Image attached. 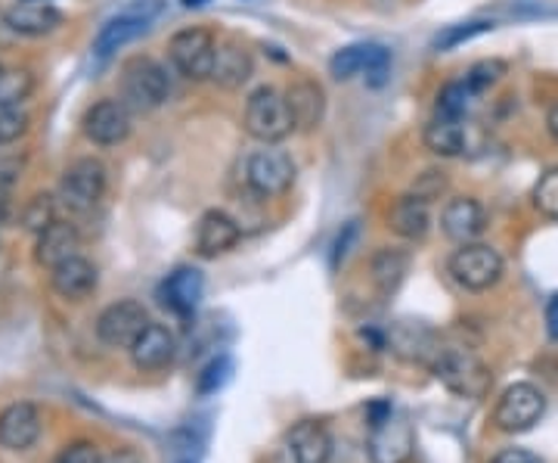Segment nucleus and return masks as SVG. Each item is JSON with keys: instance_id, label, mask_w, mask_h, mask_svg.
<instances>
[{"instance_id": "nucleus-1", "label": "nucleus", "mask_w": 558, "mask_h": 463, "mask_svg": "<svg viewBox=\"0 0 558 463\" xmlns=\"http://www.w3.org/2000/svg\"><path fill=\"white\" fill-rule=\"evenodd\" d=\"M432 374L459 399H484L494 386V374L475 352L459 345H441L432 358Z\"/></svg>"}, {"instance_id": "nucleus-2", "label": "nucleus", "mask_w": 558, "mask_h": 463, "mask_svg": "<svg viewBox=\"0 0 558 463\" xmlns=\"http://www.w3.org/2000/svg\"><path fill=\"white\" fill-rule=\"evenodd\" d=\"M243 127H246L248 137H255L258 144H283L295 131L286 94H280L273 87H258L248 97L246 112H243Z\"/></svg>"}, {"instance_id": "nucleus-3", "label": "nucleus", "mask_w": 558, "mask_h": 463, "mask_svg": "<svg viewBox=\"0 0 558 463\" xmlns=\"http://www.w3.org/2000/svg\"><path fill=\"white\" fill-rule=\"evenodd\" d=\"M171 85L168 72L149 57H134L122 69V103L134 112H152L165 103Z\"/></svg>"}, {"instance_id": "nucleus-4", "label": "nucleus", "mask_w": 558, "mask_h": 463, "mask_svg": "<svg viewBox=\"0 0 558 463\" xmlns=\"http://www.w3.org/2000/svg\"><path fill=\"white\" fill-rule=\"evenodd\" d=\"M243 181L261 199L283 196L295 184V162H292L289 153L276 149V144H264V149H255L246 159Z\"/></svg>"}, {"instance_id": "nucleus-5", "label": "nucleus", "mask_w": 558, "mask_h": 463, "mask_svg": "<svg viewBox=\"0 0 558 463\" xmlns=\"http://www.w3.org/2000/svg\"><path fill=\"white\" fill-rule=\"evenodd\" d=\"M447 271H450V277L462 290L484 293V290H491V287L499 283L506 265H503V255L496 253L494 246H487V243H462L450 255Z\"/></svg>"}, {"instance_id": "nucleus-6", "label": "nucleus", "mask_w": 558, "mask_h": 463, "mask_svg": "<svg viewBox=\"0 0 558 463\" xmlns=\"http://www.w3.org/2000/svg\"><path fill=\"white\" fill-rule=\"evenodd\" d=\"M392 72V53L382 44H348L335 50L330 60V75L335 82H351L357 75L370 87H382Z\"/></svg>"}, {"instance_id": "nucleus-7", "label": "nucleus", "mask_w": 558, "mask_h": 463, "mask_svg": "<svg viewBox=\"0 0 558 463\" xmlns=\"http://www.w3.org/2000/svg\"><path fill=\"white\" fill-rule=\"evenodd\" d=\"M214 50L218 41L214 35L202 28V25H193V28H181L171 41H168V57L174 69L189 78V82H206L211 78V65H214Z\"/></svg>"}, {"instance_id": "nucleus-8", "label": "nucleus", "mask_w": 558, "mask_h": 463, "mask_svg": "<svg viewBox=\"0 0 558 463\" xmlns=\"http://www.w3.org/2000/svg\"><path fill=\"white\" fill-rule=\"evenodd\" d=\"M106 193V166L100 159H78L62 171L60 199L75 215H87L100 206Z\"/></svg>"}, {"instance_id": "nucleus-9", "label": "nucleus", "mask_w": 558, "mask_h": 463, "mask_svg": "<svg viewBox=\"0 0 558 463\" xmlns=\"http://www.w3.org/2000/svg\"><path fill=\"white\" fill-rule=\"evenodd\" d=\"M546 414V395L531 382H516L496 401L494 423L503 432H528Z\"/></svg>"}, {"instance_id": "nucleus-10", "label": "nucleus", "mask_w": 558, "mask_h": 463, "mask_svg": "<svg viewBox=\"0 0 558 463\" xmlns=\"http://www.w3.org/2000/svg\"><path fill=\"white\" fill-rule=\"evenodd\" d=\"M146 327H149V315L144 305L134 298H122V302H112L103 315L97 317V339L109 349H131Z\"/></svg>"}, {"instance_id": "nucleus-11", "label": "nucleus", "mask_w": 558, "mask_h": 463, "mask_svg": "<svg viewBox=\"0 0 558 463\" xmlns=\"http://www.w3.org/2000/svg\"><path fill=\"white\" fill-rule=\"evenodd\" d=\"M416 436L407 417L388 414L385 421L372 423L370 439H367V454L370 463H407L413 458Z\"/></svg>"}, {"instance_id": "nucleus-12", "label": "nucleus", "mask_w": 558, "mask_h": 463, "mask_svg": "<svg viewBox=\"0 0 558 463\" xmlns=\"http://www.w3.org/2000/svg\"><path fill=\"white\" fill-rule=\"evenodd\" d=\"M84 134L97 147H119L131 134V109L122 100H100L84 112Z\"/></svg>"}, {"instance_id": "nucleus-13", "label": "nucleus", "mask_w": 558, "mask_h": 463, "mask_svg": "<svg viewBox=\"0 0 558 463\" xmlns=\"http://www.w3.org/2000/svg\"><path fill=\"white\" fill-rule=\"evenodd\" d=\"M41 436V414L35 404L16 401L0 411V444L7 451H25Z\"/></svg>"}, {"instance_id": "nucleus-14", "label": "nucleus", "mask_w": 558, "mask_h": 463, "mask_svg": "<svg viewBox=\"0 0 558 463\" xmlns=\"http://www.w3.org/2000/svg\"><path fill=\"white\" fill-rule=\"evenodd\" d=\"M441 228L444 233L456 240L459 246L462 243H475L478 236L487 228V215H484V206L478 203L475 196H456L450 199L444 211H441Z\"/></svg>"}, {"instance_id": "nucleus-15", "label": "nucleus", "mask_w": 558, "mask_h": 463, "mask_svg": "<svg viewBox=\"0 0 558 463\" xmlns=\"http://www.w3.org/2000/svg\"><path fill=\"white\" fill-rule=\"evenodd\" d=\"M243 236V228L236 218H230L227 211L211 209L202 215L199 228H196V253L202 258H218L227 255Z\"/></svg>"}, {"instance_id": "nucleus-16", "label": "nucleus", "mask_w": 558, "mask_h": 463, "mask_svg": "<svg viewBox=\"0 0 558 463\" xmlns=\"http://www.w3.org/2000/svg\"><path fill=\"white\" fill-rule=\"evenodd\" d=\"M127 352H131V361H134L140 370L156 374V370L171 367V361L177 355V339H174V333H171L168 327H162V324H149Z\"/></svg>"}, {"instance_id": "nucleus-17", "label": "nucleus", "mask_w": 558, "mask_h": 463, "mask_svg": "<svg viewBox=\"0 0 558 463\" xmlns=\"http://www.w3.org/2000/svg\"><path fill=\"white\" fill-rule=\"evenodd\" d=\"M97 265L87 261L82 255H72L69 261H62L53 268L50 275V283H53V293L65 298V302H84L90 298L94 290H97Z\"/></svg>"}, {"instance_id": "nucleus-18", "label": "nucleus", "mask_w": 558, "mask_h": 463, "mask_svg": "<svg viewBox=\"0 0 558 463\" xmlns=\"http://www.w3.org/2000/svg\"><path fill=\"white\" fill-rule=\"evenodd\" d=\"M286 103H289L295 131H313L326 119V90L310 78L292 82L286 90Z\"/></svg>"}, {"instance_id": "nucleus-19", "label": "nucleus", "mask_w": 558, "mask_h": 463, "mask_svg": "<svg viewBox=\"0 0 558 463\" xmlns=\"http://www.w3.org/2000/svg\"><path fill=\"white\" fill-rule=\"evenodd\" d=\"M255 75V60L239 41H218L214 65H211V82L224 90L243 87Z\"/></svg>"}, {"instance_id": "nucleus-20", "label": "nucleus", "mask_w": 558, "mask_h": 463, "mask_svg": "<svg viewBox=\"0 0 558 463\" xmlns=\"http://www.w3.org/2000/svg\"><path fill=\"white\" fill-rule=\"evenodd\" d=\"M289 454L295 463H330V429L317 421H298L289 429Z\"/></svg>"}, {"instance_id": "nucleus-21", "label": "nucleus", "mask_w": 558, "mask_h": 463, "mask_svg": "<svg viewBox=\"0 0 558 463\" xmlns=\"http://www.w3.org/2000/svg\"><path fill=\"white\" fill-rule=\"evenodd\" d=\"M7 16L20 38H41L62 25V13L47 0H20L13 10H7Z\"/></svg>"}, {"instance_id": "nucleus-22", "label": "nucleus", "mask_w": 558, "mask_h": 463, "mask_svg": "<svg viewBox=\"0 0 558 463\" xmlns=\"http://www.w3.org/2000/svg\"><path fill=\"white\" fill-rule=\"evenodd\" d=\"M78 231L75 224L69 221H53L50 228H44L38 233V243H35V261L44 265V268H57L62 261H69L72 255H78Z\"/></svg>"}, {"instance_id": "nucleus-23", "label": "nucleus", "mask_w": 558, "mask_h": 463, "mask_svg": "<svg viewBox=\"0 0 558 463\" xmlns=\"http://www.w3.org/2000/svg\"><path fill=\"white\" fill-rule=\"evenodd\" d=\"M202 293H206V280L196 268H177L174 275L168 277L165 287H162V302L174 315L189 317L199 302H202Z\"/></svg>"}, {"instance_id": "nucleus-24", "label": "nucleus", "mask_w": 558, "mask_h": 463, "mask_svg": "<svg viewBox=\"0 0 558 463\" xmlns=\"http://www.w3.org/2000/svg\"><path fill=\"white\" fill-rule=\"evenodd\" d=\"M388 224L397 236L404 240H425V233L432 231V211H429V203L416 199V196H400L394 203L392 215H388Z\"/></svg>"}, {"instance_id": "nucleus-25", "label": "nucleus", "mask_w": 558, "mask_h": 463, "mask_svg": "<svg viewBox=\"0 0 558 463\" xmlns=\"http://www.w3.org/2000/svg\"><path fill=\"white\" fill-rule=\"evenodd\" d=\"M372 283H375V290L382 298H392L397 290H400V283L407 280L410 275V255L404 253V249H379V253L372 255Z\"/></svg>"}, {"instance_id": "nucleus-26", "label": "nucleus", "mask_w": 558, "mask_h": 463, "mask_svg": "<svg viewBox=\"0 0 558 463\" xmlns=\"http://www.w3.org/2000/svg\"><path fill=\"white\" fill-rule=\"evenodd\" d=\"M146 25L149 22L140 20V16H134L131 10H124V13H119L115 20H109L100 28V35L94 38V53L97 57H112L115 50H122V47H127L131 41H137L140 35L146 32Z\"/></svg>"}, {"instance_id": "nucleus-27", "label": "nucleus", "mask_w": 558, "mask_h": 463, "mask_svg": "<svg viewBox=\"0 0 558 463\" xmlns=\"http://www.w3.org/2000/svg\"><path fill=\"white\" fill-rule=\"evenodd\" d=\"M422 141L441 159L459 156L466 149V127H462V119H441V115H434L432 122L425 125V131H422Z\"/></svg>"}, {"instance_id": "nucleus-28", "label": "nucleus", "mask_w": 558, "mask_h": 463, "mask_svg": "<svg viewBox=\"0 0 558 463\" xmlns=\"http://www.w3.org/2000/svg\"><path fill=\"white\" fill-rule=\"evenodd\" d=\"M392 345L397 355L413 361H425V364H432L434 352L441 349V345L434 342L432 330H425V327H419V324H397L392 330Z\"/></svg>"}, {"instance_id": "nucleus-29", "label": "nucleus", "mask_w": 558, "mask_h": 463, "mask_svg": "<svg viewBox=\"0 0 558 463\" xmlns=\"http://www.w3.org/2000/svg\"><path fill=\"white\" fill-rule=\"evenodd\" d=\"M35 90L32 69H3L0 72V109H20Z\"/></svg>"}, {"instance_id": "nucleus-30", "label": "nucleus", "mask_w": 558, "mask_h": 463, "mask_svg": "<svg viewBox=\"0 0 558 463\" xmlns=\"http://www.w3.org/2000/svg\"><path fill=\"white\" fill-rule=\"evenodd\" d=\"M472 103V87L466 82H450L447 87H441L437 94V103H434V115L441 119H462L469 112Z\"/></svg>"}, {"instance_id": "nucleus-31", "label": "nucleus", "mask_w": 558, "mask_h": 463, "mask_svg": "<svg viewBox=\"0 0 558 463\" xmlns=\"http://www.w3.org/2000/svg\"><path fill=\"white\" fill-rule=\"evenodd\" d=\"M57 221V206L50 193H35L25 209H22V228L32 233H41L44 228H50Z\"/></svg>"}, {"instance_id": "nucleus-32", "label": "nucleus", "mask_w": 558, "mask_h": 463, "mask_svg": "<svg viewBox=\"0 0 558 463\" xmlns=\"http://www.w3.org/2000/svg\"><path fill=\"white\" fill-rule=\"evenodd\" d=\"M494 28V22H466V25H450V28H444L437 38H434V50H454L459 44L472 41L478 35H484V32H491Z\"/></svg>"}, {"instance_id": "nucleus-33", "label": "nucleus", "mask_w": 558, "mask_h": 463, "mask_svg": "<svg viewBox=\"0 0 558 463\" xmlns=\"http://www.w3.org/2000/svg\"><path fill=\"white\" fill-rule=\"evenodd\" d=\"M534 206H537L546 218L558 221V169H549L534 187Z\"/></svg>"}, {"instance_id": "nucleus-34", "label": "nucleus", "mask_w": 558, "mask_h": 463, "mask_svg": "<svg viewBox=\"0 0 558 463\" xmlns=\"http://www.w3.org/2000/svg\"><path fill=\"white\" fill-rule=\"evenodd\" d=\"M230 377H233V361H230L227 355L214 358L206 370H202V377H199V395H214V392H221L230 382Z\"/></svg>"}, {"instance_id": "nucleus-35", "label": "nucleus", "mask_w": 558, "mask_h": 463, "mask_svg": "<svg viewBox=\"0 0 558 463\" xmlns=\"http://www.w3.org/2000/svg\"><path fill=\"white\" fill-rule=\"evenodd\" d=\"M503 75H506V63H503V60H481V63H475L469 69L466 85L472 87V94H481V90L494 87Z\"/></svg>"}, {"instance_id": "nucleus-36", "label": "nucleus", "mask_w": 558, "mask_h": 463, "mask_svg": "<svg viewBox=\"0 0 558 463\" xmlns=\"http://www.w3.org/2000/svg\"><path fill=\"white\" fill-rule=\"evenodd\" d=\"M444 190H447V174L441 169H429L416 178L413 187H410V196H416V199H422V203L432 206L434 199L444 196Z\"/></svg>"}, {"instance_id": "nucleus-37", "label": "nucleus", "mask_w": 558, "mask_h": 463, "mask_svg": "<svg viewBox=\"0 0 558 463\" xmlns=\"http://www.w3.org/2000/svg\"><path fill=\"white\" fill-rule=\"evenodd\" d=\"M28 131V115L20 109H0V144H13Z\"/></svg>"}, {"instance_id": "nucleus-38", "label": "nucleus", "mask_w": 558, "mask_h": 463, "mask_svg": "<svg viewBox=\"0 0 558 463\" xmlns=\"http://www.w3.org/2000/svg\"><path fill=\"white\" fill-rule=\"evenodd\" d=\"M103 461V454H100V448L94 442H72L65 451H62L57 463H100Z\"/></svg>"}, {"instance_id": "nucleus-39", "label": "nucleus", "mask_w": 558, "mask_h": 463, "mask_svg": "<svg viewBox=\"0 0 558 463\" xmlns=\"http://www.w3.org/2000/svg\"><path fill=\"white\" fill-rule=\"evenodd\" d=\"M127 10H131L134 16H140V20L152 22L156 16H162V10H165V0H134Z\"/></svg>"}, {"instance_id": "nucleus-40", "label": "nucleus", "mask_w": 558, "mask_h": 463, "mask_svg": "<svg viewBox=\"0 0 558 463\" xmlns=\"http://www.w3.org/2000/svg\"><path fill=\"white\" fill-rule=\"evenodd\" d=\"M491 463H543L537 454H531V451H524V448H509V451H503V454H496Z\"/></svg>"}, {"instance_id": "nucleus-41", "label": "nucleus", "mask_w": 558, "mask_h": 463, "mask_svg": "<svg viewBox=\"0 0 558 463\" xmlns=\"http://www.w3.org/2000/svg\"><path fill=\"white\" fill-rule=\"evenodd\" d=\"M16 41H20V35H16V28H13V22H10V16L0 10V50H10Z\"/></svg>"}, {"instance_id": "nucleus-42", "label": "nucleus", "mask_w": 558, "mask_h": 463, "mask_svg": "<svg viewBox=\"0 0 558 463\" xmlns=\"http://www.w3.org/2000/svg\"><path fill=\"white\" fill-rule=\"evenodd\" d=\"M354 236H357V228L348 224L345 233H338V240H335V255H332V265H338V261H345V255H348V243H351Z\"/></svg>"}, {"instance_id": "nucleus-43", "label": "nucleus", "mask_w": 558, "mask_h": 463, "mask_svg": "<svg viewBox=\"0 0 558 463\" xmlns=\"http://www.w3.org/2000/svg\"><path fill=\"white\" fill-rule=\"evenodd\" d=\"M100 463H144V458H140L137 451H131V448H119V451L103 454V461Z\"/></svg>"}, {"instance_id": "nucleus-44", "label": "nucleus", "mask_w": 558, "mask_h": 463, "mask_svg": "<svg viewBox=\"0 0 558 463\" xmlns=\"http://www.w3.org/2000/svg\"><path fill=\"white\" fill-rule=\"evenodd\" d=\"M546 330H549V337L558 339V293L546 305Z\"/></svg>"}, {"instance_id": "nucleus-45", "label": "nucleus", "mask_w": 558, "mask_h": 463, "mask_svg": "<svg viewBox=\"0 0 558 463\" xmlns=\"http://www.w3.org/2000/svg\"><path fill=\"white\" fill-rule=\"evenodd\" d=\"M546 125H549V134L558 141V103L549 109V119H546Z\"/></svg>"}, {"instance_id": "nucleus-46", "label": "nucleus", "mask_w": 558, "mask_h": 463, "mask_svg": "<svg viewBox=\"0 0 558 463\" xmlns=\"http://www.w3.org/2000/svg\"><path fill=\"white\" fill-rule=\"evenodd\" d=\"M181 3H184L186 10H196V7H206L208 0H181Z\"/></svg>"}, {"instance_id": "nucleus-47", "label": "nucleus", "mask_w": 558, "mask_h": 463, "mask_svg": "<svg viewBox=\"0 0 558 463\" xmlns=\"http://www.w3.org/2000/svg\"><path fill=\"white\" fill-rule=\"evenodd\" d=\"M0 72H3V69H0Z\"/></svg>"}]
</instances>
